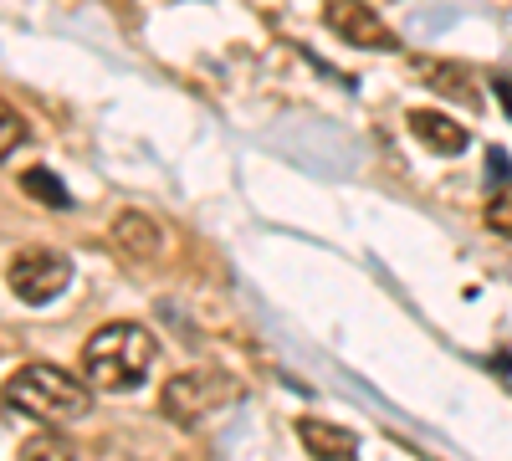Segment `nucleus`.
Instances as JSON below:
<instances>
[{
	"instance_id": "nucleus-10",
	"label": "nucleus",
	"mask_w": 512,
	"mask_h": 461,
	"mask_svg": "<svg viewBox=\"0 0 512 461\" xmlns=\"http://www.w3.org/2000/svg\"><path fill=\"white\" fill-rule=\"evenodd\" d=\"M21 190H26V195H36V200H47L52 211H72V195H67V185H62L52 170H41V164L21 175Z\"/></svg>"
},
{
	"instance_id": "nucleus-8",
	"label": "nucleus",
	"mask_w": 512,
	"mask_h": 461,
	"mask_svg": "<svg viewBox=\"0 0 512 461\" xmlns=\"http://www.w3.org/2000/svg\"><path fill=\"white\" fill-rule=\"evenodd\" d=\"M113 236H118L123 251H134V257H154V251H159V231H154V221H144L139 211H123V216L113 221Z\"/></svg>"
},
{
	"instance_id": "nucleus-11",
	"label": "nucleus",
	"mask_w": 512,
	"mask_h": 461,
	"mask_svg": "<svg viewBox=\"0 0 512 461\" xmlns=\"http://www.w3.org/2000/svg\"><path fill=\"white\" fill-rule=\"evenodd\" d=\"M415 72H420L425 82H436V93H456V98H466V103H477V93L466 88V72H461V67H446V62L420 57V62H415Z\"/></svg>"
},
{
	"instance_id": "nucleus-1",
	"label": "nucleus",
	"mask_w": 512,
	"mask_h": 461,
	"mask_svg": "<svg viewBox=\"0 0 512 461\" xmlns=\"http://www.w3.org/2000/svg\"><path fill=\"white\" fill-rule=\"evenodd\" d=\"M154 364V333L144 323H103L82 349V385L98 395H134Z\"/></svg>"
},
{
	"instance_id": "nucleus-6",
	"label": "nucleus",
	"mask_w": 512,
	"mask_h": 461,
	"mask_svg": "<svg viewBox=\"0 0 512 461\" xmlns=\"http://www.w3.org/2000/svg\"><path fill=\"white\" fill-rule=\"evenodd\" d=\"M410 134L425 149H436V154H461L466 149V129H461L451 113H436V108H415L410 113Z\"/></svg>"
},
{
	"instance_id": "nucleus-2",
	"label": "nucleus",
	"mask_w": 512,
	"mask_h": 461,
	"mask_svg": "<svg viewBox=\"0 0 512 461\" xmlns=\"http://www.w3.org/2000/svg\"><path fill=\"white\" fill-rule=\"evenodd\" d=\"M0 400L16 415H26V421H36L41 431H57V426L88 415L93 390L82 385L77 374H67L62 364H21L6 380V390H0Z\"/></svg>"
},
{
	"instance_id": "nucleus-3",
	"label": "nucleus",
	"mask_w": 512,
	"mask_h": 461,
	"mask_svg": "<svg viewBox=\"0 0 512 461\" xmlns=\"http://www.w3.org/2000/svg\"><path fill=\"white\" fill-rule=\"evenodd\" d=\"M236 400V380L226 369H185V374H169L159 410L169 415L175 426H200L205 415H216Z\"/></svg>"
},
{
	"instance_id": "nucleus-7",
	"label": "nucleus",
	"mask_w": 512,
	"mask_h": 461,
	"mask_svg": "<svg viewBox=\"0 0 512 461\" xmlns=\"http://www.w3.org/2000/svg\"><path fill=\"white\" fill-rule=\"evenodd\" d=\"M297 436H303V446H308L318 461H354V456H359L354 431L328 426V421H313V415H303V421H297Z\"/></svg>"
},
{
	"instance_id": "nucleus-12",
	"label": "nucleus",
	"mask_w": 512,
	"mask_h": 461,
	"mask_svg": "<svg viewBox=\"0 0 512 461\" xmlns=\"http://www.w3.org/2000/svg\"><path fill=\"white\" fill-rule=\"evenodd\" d=\"M487 226L497 236H512V185H502L492 200H487Z\"/></svg>"
},
{
	"instance_id": "nucleus-4",
	"label": "nucleus",
	"mask_w": 512,
	"mask_h": 461,
	"mask_svg": "<svg viewBox=\"0 0 512 461\" xmlns=\"http://www.w3.org/2000/svg\"><path fill=\"white\" fill-rule=\"evenodd\" d=\"M6 282H11V292L26 308H41V303H52L57 292H67L72 262H67V251H57V246H21L16 257L6 262Z\"/></svg>"
},
{
	"instance_id": "nucleus-5",
	"label": "nucleus",
	"mask_w": 512,
	"mask_h": 461,
	"mask_svg": "<svg viewBox=\"0 0 512 461\" xmlns=\"http://www.w3.org/2000/svg\"><path fill=\"white\" fill-rule=\"evenodd\" d=\"M328 31L344 36L349 47H369V52H395V31L384 26L369 6H359V0H333V6L323 11Z\"/></svg>"
},
{
	"instance_id": "nucleus-13",
	"label": "nucleus",
	"mask_w": 512,
	"mask_h": 461,
	"mask_svg": "<svg viewBox=\"0 0 512 461\" xmlns=\"http://www.w3.org/2000/svg\"><path fill=\"white\" fill-rule=\"evenodd\" d=\"M21 144H26V123H21V113L0 108V159H6V154H16Z\"/></svg>"
},
{
	"instance_id": "nucleus-9",
	"label": "nucleus",
	"mask_w": 512,
	"mask_h": 461,
	"mask_svg": "<svg viewBox=\"0 0 512 461\" xmlns=\"http://www.w3.org/2000/svg\"><path fill=\"white\" fill-rule=\"evenodd\" d=\"M16 461H82V456H77V446L62 431H36L31 441H21Z\"/></svg>"
}]
</instances>
